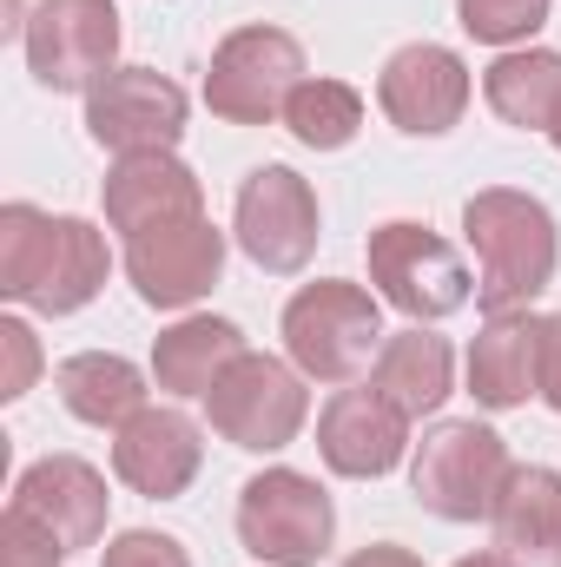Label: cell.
<instances>
[{
  "mask_svg": "<svg viewBox=\"0 0 561 567\" xmlns=\"http://www.w3.org/2000/svg\"><path fill=\"white\" fill-rule=\"evenodd\" d=\"M462 231L476 245V303L489 317H509V310H529L549 284H555V258H561V231L549 218L542 198L529 192H509V185H489L462 205Z\"/></svg>",
  "mask_w": 561,
  "mask_h": 567,
  "instance_id": "obj_1",
  "label": "cell"
},
{
  "mask_svg": "<svg viewBox=\"0 0 561 567\" xmlns=\"http://www.w3.org/2000/svg\"><path fill=\"white\" fill-rule=\"evenodd\" d=\"M284 350L310 383H357L384 350V317L364 284L317 278L284 303Z\"/></svg>",
  "mask_w": 561,
  "mask_h": 567,
  "instance_id": "obj_2",
  "label": "cell"
},
{
  "mask_svg": "<svg viewBox=\"0 0 561 567\" xmlns=\"http://www.w3.org/2000/svg\"><path fill=\"white\" fill-rule=\"evenodd\" d=\"M509 442L489 423H436L417 442V462H410V488L429 515L442 522H489L496 515V495L509 482Z\"/></svg>",
  "mask_w": 561,
  "mask_h": 567,
  "instance_id": "obj_3",
  "label": "cell"
},
{
  "mask_svg": "<svg viewBox=\"0 0 561 567\" xmlns=\"http://www.w3.org/2000/svg\"><path fill=\"white\" fill-rule=\"evenodd\" d=\"M330 535H337V508L310 475L265 468L238 488V542L265 567H317L330 555Z\"/></svg>",
  "mask_w": 561,
  "mask_h": 567,
  "instance_id": "obj_4",
  "label": "cell"
},
{
  "mask_svg": "<svg viewBox=\"0 0 561 567\" xmlns=\"http://www.w3.org/2000/svg\"><path fill=\"white\" fill-rule=\"evenodd\" d=\"M304 86V47L284 27H238L218 40L205 73V106L225 126H272Z\"/></svg>",
  "mask_w": 561,
  "mask_h": 567,
  "instance_id": "obj_5",
  "label": "cell"
},
{
  "mask_svg": "<svg viewBox=\"0 0 561 567\" xmlns=\"http://www.w3.org/2000/svg\"><path fill=\"white\" fill-rule=\"evenodd\" d=\"M205 416H212V429H218L232 449H245V455H278V449L297 442V429L310 416L304 370L265 357V350H245V357L218 377V390L205 396Z\"/></svg>",
  "mask_w": 561,
  "mask_h": 567,
  "instance_id": "obj_6",
  "label": "cell"
},
{
  "mask_svg": "<svg viewBox=\"0 0 561 567\" xmlns=\"http://www.w3.org/2000/svg\"><path fill=\"white\" fill-rule=\"evenodd\" d=\"M370 284L384 303H397L410 323H436L456 317L469 303V265L449 238H436L417 218H390L370 231Z\"/></svg>",
  "mask_w": 561,
  "mask_h": 567,
  "instance_id": "obj_7",
  "label": "cell"
},
{
  "mask_svg": "<svg viewBox=\"0 0 561 567\" xmlns=\"http://www.w3.org/2000/svg\"><path fill=\"white\" fill-rule=\"evenodd\" d=\"M20 40L47 93H93L120 66V7L113 0H40L20 20Z\"/></svg>",
  "mask_w": 561,
  "mask_h": 567,
  "instance_id": "obj_8",
  "label": "cell"
},
{
  "mask_svg": "<svg viewBox=\"0 0 561 567\" xmlns=\"http://www.w3.org/2000/svg\"><path fill=\"white\" fill-rule=\"evenodd\" d=\"M232 231L245 245V258L272 278H290L310 265L317 251V192L290 172V165H258L245 185H238V212H232Z\"/></svg>",
  "mask_w": 561,
  "mask_h": 567,
  "instance_id": "obj_9",
  "label": "cell"
},
{
  "mask_svg": "<svg viewBox=\"0 0 561 567\" xmlns=\"http://www.w3.org/2000/svg\"><path fill=\"white\" fill-rule=\"evenodd\" d=\"M185 86L152 73V66H113L93 93H86V133L93 145L133 158V152H172L185 140Z\"/></svg>",
  "mask_w": 561,
  "mask_h": 567,
  "instance_id": "obj_10",
  "label": "cell"
},
{
  "mask_svg": "<svg viewBox=\"0 0 561 567\" xmlns=\"http://www.w3.org/2000/svg\"><path fill=\"white\" fill-rule=\"evenodd\" d=\"M225 271V231L212 218H178L126 238V278L152 310H192Z\"/></svg>",
  "mask_w": 561,
  "mask_h": 567,
  "instance_id": "obj_11",
  "label": "cell"
},
{
  "mask_svg": "<svg viewBox=\"0 0 561 567\" xmlns=\"http://www.w3.org/2000/svg\"><path fill=\"white\" fill-rule=\"evenodd\" d=\"M377 106L390 113L397 133L436 140V133H449V126L462 120V106H469V66H462L449 47H436V40H410V47H397V53L384 60V73H377Z\"/></svg>",
  "mask_w": 561,
  "mask_h": 567,
  "instance_id": "obj_12",
  "label": "cell"
},
{
  "mask_svg": "<svg viewBox=\"0 0 561 567\" xmlns=\"http://www.w3.org/2000/svg\"><path fill=\"white\" fill-rule=\"evenodd\" d=\"M198 462H205V435L172 403H145L140 416L120 423V435H113V475L145 502H178L198 482Z\"/></svg>",
  "mask_w": 561,
  "mask_h": 567,
  "instance_id": "obj_13",
  "label": "cell"
},
{
  "mask_svg": "<svg viewBox=\"0 0 561 567\" xmlns=\"http://www.w3.org/2000/svg\"><path fill=\"white\" fill-rule=\"evenodd\" d=\"M404 449H410V416L370 383L364 390H337L324 403V416H317V455L337 475H350V482L390 475L404 462Z\"/></svg>",
  "mask_w": 561,
  "mask_h": 567,
  "instance_id": "obj_14",
  "label": "cell"
},
{
  "mask_svg": "<svg viewBox=\"0 0 561 567\" xmlns=\"http://www.w3.org/2000/svg\"><path fill=\"white\" fill-rule=\"evenodd\" d=\"M178 218H205V185L185 158L172 152H133L106 172V225L140 238L152 225H178Z\"/></svg>",
  "mask_w": 561,
  "mask_h": 567,
  "instance_id": "obj_15",
  "label": "cell"
},
{
  "mask_svg": "<svg viewBox=\"0 0 561 567\" xmlns=\"http://www.w3.org/2000/svg\"><path fill=\"white\" fill-rule=\"evenodd\" d=\"M106 502H113L106 495V475L93 462H80V455H40L13 482V508H27L33 522H47L67 542V555L73 548H93L106 535Z\"/></svg>",
  "mask_w": 561,
  "mask_h": 567,
  "instance_id": "obj_16",
  "label": "cell"
},
{
  "mask_svg": "<svg viewBox=\"0 0 561 567\" xmlns=\"http://www.w3.org/2000/svg\"><path fill=\"white\" fill-rule=\"evenodd\" d=\"M469 396L482 410H522L529 396H542V337L529 310L489 317L469 343Z\"/></svg>",
  "mask_w": 561,
  "mask_h": 567,
  "instance_id": "obj_17",
  "label": "cell"
},
{
  "mask_svg": "<svg viewBox=\"0 0 561 567\" xmlns=\"http://www.w3.org/2000/svg\"><path fill=\"white\" fill-rule=\"evenodd\" d=\"M489 528H496V555H509L516 567H561V475L542 462L509 468Z\"/></svg>",
  "mask_w": 561,
  "mask_h": 567,
  "instance_id": "obj_18",
  "label": "cell"
},
{
  "mask_svg": "<svg viewBox=\"0 0 561 567\" xmlns=\"http://www.w3.org/2000/svg\"><path fill=\"white\" fill-rule=\"evenodd\" d=\"M238 357H245V330L232 317H178L152 343V383L165 396H212Z\"/></svg>",
  "mask_w": 561,
  "mask_h": 567,
  "instance_id": "obj_19",
  "label": "cell"
},
{
  "mask_svg": "<svg viewBox=\"0 0 561 567\" xmlns=\"http://www.w3.org/2000/svg\"><path fill=\"white\" fill-rule=\"evenodd\" d=\"M370 390H384L410 423L417 416H436L442 403H449V390H456V357H449V343L436 337V330H397V337H384V350H377V370H370Z\"/></svg>",
  "mask_w": 561,
  "mask_h": 567,
  "instance_id": "obj_20",
  "label": "cell"
},
{
  "mask_svg": "<svg viewBox=\"0 0 561 567\" xmlns=\"http://www.w3.org/2000/svg\"><path fill=\"white\" fill-rule=\"evenodd\" d=\"M53 390H60L67 416H80V423H93V429H120L145 410V377L126 357H113V350H80V357H67V363L53 370Z\"/></svg>",
  "mask_w": 561,
  "mask_h": 567,
  "instance_id": "obj_21",
  "label": "cell"
},
{
  "mask_svg": "<svg viewBox=\"0 0 561 567\" xmlns=\"http://www.w3.org/2000/svg\"><path fill=\"white\" fill-rule=\"evenodd\" d=\"M106 271H113V258H106V231L86 225V218H60L53 265H47L40 290L27 297V310H40V317H73V310H86V303L106 290Z\"/></svg>",
  "mask_w": 561,
  "mask_h": 567,
  "instance_id": "obj_22",
  "label": "cell"
},
{
  "mask_svg": "<svg viewBox=\"0 0 561 567\" xmlns=\"http://www.w3.org/2000/svg\"><path fill=\"white\" fill-rule=\"evenodd\" d=\"M482 93H489V106H496L502 126L549 133V120H555V106H561V53H549V47L502 53L482 73Z\"/></svg>",
  "mask_w": 561,
  "mask_h": 567,
  "instance_id": "obj_23",
  "label": "cell"
},
{
  "mask_svg": "<svg viewBox=\"0 0 561 567\" xmlns=\"http://www.w3.org/2000/svg\"><path fill=\"white\" fill-rule=\"evenodd\" d=\"M53 238H60V218L40 212V205H7L0 212V297L7 303H27L47 265H53Z\"/></svg>",
  "mask_w": 561,
  "mask_h": 567,
  "instance_id": "obj_24",
  "label": "cell"
},
{
  "mask_svg": "<svg viewBox=\"0 0 561 567\" xmlns=\"http://www.w3.org/2000/svg\"><path fill=\"white\" fill-rule=\"evenodd\" d=\"M284 126L310 152H344L364 126V93L344 86V80H304L290 93V106H284Z\"/></svg>",
  "mask_w": 561,
  "mask_h": 567,
  "instance_id": "obj_25",
  "label": "cell"
},
{
  "mask_svg": "<svg viewBox=\"0 0 561 567\" xmlns=\"http://www.w3.org/2000/svg\"><path fill=\"white\" fill-rule=\"evenodd\" d=\"M456 20H462V33L482 40V47H516V40L542 33L549 0H456Z\"/></svg>",
  "mask_w": 561,
  "mask_h": 567,
  "instance_id": "obj_26",
  "label": "cell"
},
{
  "mask_svg": "<svg viewBox=\"0 0 561 567\" xmlns=\"http://www.w3.org/2000/svg\"><path fill=\"white\" fill-rule=\"evenodd\" d=\"M0 567H67V542L47 522H33L27 508L7 502V515H0Z\"/></svg>",
  "mask_w": 561,
  "mask_h": 567,
  "instance_id": "obj_27",
  "label": "cell"
},
{
  "mask_svg": "<svg viewBox=\"0 0 561 567\" xmlns=\"http://www.w3.org/2000/svg\"><path fill=\"white\" fill-rule=\"evenodd\" d=\"M33 377H40V343H33V330H27L20 317H0V403L27 396Z\"/></svg>",
  "mask_w": 561,
  "mask_h": 567,
  "instance_id": "obj_28",
  "label": "cell"
},
{
  "mask_svg": "<svg viewBox=\"0 0 561 567\" xmlns=\"http://www.w3.org/2000/svg\"><path fill=\"white\" fill-rule=\"evenodd\" d=\"M100 567H192V555L172 542V535H152V528H126L106 542Z\"/></svg>",
  "mask_w": 561,
  "mask_h": 567,
  "instance_id": "obj_29",
  "label": "cell"
},
{
  "mask_svg": "<svg viewBox=\"0 0 561 567\" xmlns=\"http://www.w3.org/2000/svg\"><path fill=\"white\" fill-rule=\"evenodd\" d=\"M536 337H542V403L561 416V310L536 317Z\"/></svg>",
  "mask_w": 561,
  "mask_h": 567,
  "instance_id": "obj_30",
  "label": "cell"
},
{
  "mask_svg": "<svg viewBox=\"0 0 561 567\" xmlns=\"http://www.w3.org/2000/svg\"><path fill=\"white\" fill-rule=\"evenodd\" d=\"M344 567H422V561L410 548H397V542H377V548H357Z\"/></svg>",
  "mask_w": 561,
  "mask_h": 567,
  "instance_id": "obj_31",
  "label": "cell"
},
{
  "mask_svg": "<svg viewBox=\"0 0 561 567\" xmlns=\"http://www.w3.org/2000/svg\"><path fill=\"white\" fill-rule=\"evenodd\" d=\"M456 567H516V561H509V555H462Z\"/></svg>",
  "mask_w": 561,
  "mask_h": 567,
  "instance_id": "obj_32",
  "label": "cell"
},
{
  "mask_svg": "<svg viewBox=\"0 0 561 567\" xmlns=\"http://www.w3.org/2000/svg\"><path fill=\"white\" fill-rule=\"evenodd\" d=\"M549 145L561 152V106H555V120H549Z\"/></svg>",
  "mask_w": 561,
  "mask_h": 567,
  "instance_id": "obj_33",
  "label": "cell"
}]
</instances>
